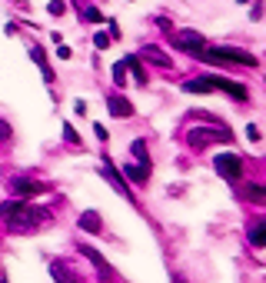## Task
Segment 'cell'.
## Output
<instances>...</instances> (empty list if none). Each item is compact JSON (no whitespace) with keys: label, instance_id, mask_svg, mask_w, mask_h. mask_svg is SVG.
Here are the masks:
<instances>
[{"label":"cell","instance_id":"cell-12","mask_svg":"<svg viewBox=\"0 0 266 283\" xmlns=\"http://www.w3.org/2000/svg\"><path fill=\"white\" fill-rule=\"evenodd\" d=\"M76 223H80V230H87V233H103V220H100L96 210H83Z\"/></svg>","mask_w":266,"mask_h":283},{"label":"cell","instance_id":"cell-10","mask_svg":"<svg viewBox=\"0 0 266 283\" xmlns=\"http://www.w3.org/2000/svg\"><path fill=\"white\" fill-rule=\"evenodd\" d=\"M50 273H54V280H57V283H83V280H80V273H76L70 263H63V260H50Z\"/></svg>","mask_w":266,"mask_h":283},{"label":"cell","instance_id":"cell-9","mask_svg":"<svg viewBox=\"0 0 266 283\" xmlns=\"http://www.w3.org/2000/svg\"><path fill=\"white\" fill-rule=\"evenodd\" d=\"M100 170H103V177L110 180V187H114L116 193H120V197H130V200H133V190L127 187V183H123V177L116 173V167L110 163V157H103V163H100Z\"/></svg>","mask_w":266,"mask_h":283},{"label":"cell","instance_id":"cell-16","mask_svg":"<svg viewBox=\"0 0 266 283\" xmlns=\"http://www.w3.org/2000/svg\"><path fill=\"white\" fill-rule=\"evenodd\" d=\"M30 57H34V60L40 63V70H43V80L50 83V80H54V70H50V63H47V57H43V50H40V47H30Z\"/></svg>","mask_w":266,"mask_h":283},{"label":"cell","instance_id":"cell-11","mask_svg":"<svg viewBox=\"0 0 266 283\" xmlns=\"http://www.w3.org/2000/svg\"><path fill=\"white\" fill-rule=\"evenodd\" d=\"M107 110L114 117H133V100H127L123 94H110L107 97Z\"/></svg>","mask_w":266,"mask_h":283},{"label":"cell","instance_id":"cell-25","mask_svg":"<svg viewBox=\"0 0 266 283\" xmlns=\"http://www.w3.org/2000/svg\"><path fill=\"white\" fill-rule=\"evenodd\" d=\"M247 137H249V140H260V127H256V123H249V127H247Z\"/></svg>","mask_w":266,"mask_h":283},{"label":"cell","instance_id":"cell-7","mask_svg":"<svg viewBox=\"0 0 266 283\" xmlns=\"http://www.w3.org/2000/svg\"><path fill=\"white\" fill-rule=\"evenodd\" d=\"M173 43H176L183 54H193V57H200L209 47L207 37H203V34H196V30H180V34H173Z\"/></svg>","mask_w":266,"mask_h":283},{"label":"cell","instance_id":"cell-13","mask_svg":"<svg viewBox=\"0 0 266 283\" xmlns=\"http://www.w3.org/2000/svg\"><path fill=\"white\" fill-rule=\"evenodd\" d=\"M80 253H83V257H87V260H90V263L96 266V273H100V280H107V277H110V266H107V260H103V257H100V253H96L94 246H80Z\"/></svg>","mask_w":266,"mask_h":283},{"label":"cell","instance_id":"cell-20","mask_svg":"<svg viewBox=\"0 0 266 283\" xmlns=\"http://www.w3.org/2000/svg\"><path fill=\"white\" fill-rule=\"evenodd\" d=\"M47 10H50L54 17H60V14L67 10V3H63V0H50V3H47Z\"/></svg>","mask_w":266,"mask_h":283},{"label":"cell","instance_id":"cell-19","mask_svg":"<svg viewBox=\"0 0 266 283\" xmlns=\"http://www.w3.org/2000/svg\"><path fill=\"white\" fill-rule=\"evenodd\" d=\"M247 197L253 200V203H263V200H266V190L263 187H247Z\"/></svg>","mask_w":266,"mask_h":283},{"label":"cell","instance_id":"cell-26","mask_svg":"<svg viewBox=\"0 0 266 283\" xmlns=\"http://www.w3.org/2000/svg\"><path fill=\"white\" fill-rule=\"evenodd\" d=\"M0 283H7V277H0Z\"/></svg>","mask_w":266,"mask_h":283},{"label":"cell","instance_id":"cell-18","mask_svg":"<svg viewBox=\"0 0 266 283\" xmlns=\"http://www.w3.org/2000/svg\"><path fill=\"white\" fill-rule=\"evenodd\" d=\"M114 83H116V87H123V83H127V67H123V60L114 67Z\"/></svg>","mask_w":266,"mask_h":283},{"label":"cell","instance_id":"cell-14","mask_svg":"<svg viewBox=\"0 0 266 283\" xmlns=\"http://www.w3.org/2000/svg\"><path fill=\"white\" fill-rule=\"evenodd\" d=\"M249 243H253V246H263L266 243V220H263V217H256V220L249 223Z\"/></svg>","mask_w":266,"mask_h":283},{"label":"cell","instance_id":"cell-5","mask_svg":"<svg viewBox=\"0 0 266 283\" xmlns=\"http://www.w3.org/2000/svg\"><path fill=\"white\" fill-rule=\"evenodd\" d=\"M229 143L233 140V133L223 127V123H216V127H187V143H190L193 150H203L207 143Z\"/></svg>","mask_w":266,"mask_h":283},{"label":"cell","instance_id":"cell-24","mask_svg":"<svg viewBox=\"0 0 266 283\" xmlns=\"http://www.w3.org/2000/svg\"><path fill=\"white\" fill-rule=\"evenodd\" d=\"M63 137H67V143H80V137H76L74 127H67V130H63Z\"/></svg>","mask_w":266,"mask_h":283},{"label":"cell","instance_id":"cell-21","mask_svg":"<svg viewBox=\"0 0 266 283\" xmlns=\"http://www.w3.org/2000/svg\"><path fill=\"white\" fill-rule=\"evenodd\" d=\"M83 14H87V17L94 20V23H100V20H103V14H100L96 7H83Z\"/></svg>","mask_w":266,"mask_h":283},{"label":"cell","instance_id":"cell-22","mask_svg":"<svg viewBox=\"0 0 266 283\" xmlns=\"http://www.w3.org/2000/svg\"><path fill=\"white\" fill-rule=\"evenodd\" d=\"M3 140H10V123H7V120H0V143H3Z\"/></svg>","mask_w":266,"mask_h":283},{"label":"cell","instance_id":"cell-2","mask_svg":"<svg viewBox=\"0 0 266 283\" xmlns=\"http://www.w3.org/2000/svg\"><path fill=\"white\" fill-rule=\"evenodd\" d=\"M183 90L187 94H207V90H223V94H229L233 100H247V87H240V83H233V80H223V77H196V80H187L183 83Z\"/></svg>","mask_w":266,"mask_h":283},{"label":"cell","instance_id":"cell-15","mask_svg":"<svg viewBox=\"0 0 266 283\" xmlns=\"http://www.w3.org/2000/svg\"><path fill=\"white\" fill-rule=\"evenodd\" d=\"M143 57H147L150 63H156V67H170V57L163 54L160 47H153V43H147V47H143Z\"/></svg>","mask_w":266,"mask_h":283},{"label":"cell","instance_id":"cell-8","mask_svg":"<svg viewBox=\"0 0 266 283\" xmlns=\"http://www.w3.org/2000/svg\"><path fill=\"white\" fill-rule=\"evenodd\" d=\"M10 190H14V197L17 200H27V197H37L47 190V183H37V180H27V177H17V180H10Z\"/></svg>","mask_w":266,"mask_h":283},{"label":"cell","instance_id":"cell-17","mask_svg":"<svg viewBox=\"0 0 266 283\" xmlns=\"http://www.w3.org/2000/svg\"><path fill=\"white\" fill-rule=\"evenodd\" d=\"M123 67L133 70V77H136V83H140V87L147 83V74H143V67H140V60H136V57H123Z\"/></svg>","mask_w":266,"mask_h":283},{"label":"cell","instance_id":"cell-23","mask_svg":"<svg viewBox=\"0 0 266 283\" xmlns=\"http://www.w3.org/2000/svg\"><path fill=\"white\" fill-rule=\"evenodd\" d=\"M94 43L100 47V50H103V47H110V37H107V34H96V37H94Z\"/></svg>","mask_w":266,"mask_h":283},{"label":"cell","instance_id":"cell-6","mask_svg":"<svg viewBox=\"0 0 266 283\" xmlns=\"http://www.w3.org/2000/svg\"><path fill=\"white\" fill-rule=\"evenodd\" d=\"M213 170L229 180V183H236L240 177H243V160H240V153H216L213 157Z\"/></svg>","mask_w":266,"mask_h":283},{"label":"cell","instance_id":"cell-1","mask_svg":"<svg viewBox=\"0 0 266 283\" xmlns=\"http://www.w3.org/2000/svg\"><path fill=\"white\" fill-rule=\"evenodd\" d=\"M0 217H3V223H7L10 233H30V230H37L40 223L50 220V213L43 207H30L27 200H7V203H0Z\"/></svg>","mask_w":266,"mask_h":283},{"label":"cell","instance_id":"cell-4","mask_svg":"<svg viewBox=\"0 0 266 283\" xmlns=\"http://www.w3.org/2000/svg\"><path fill=\"white\" fill-rule=\"evenodd\" d=\"M200 60H207V63H243V67H256V57L247 54V50H240V47H213L209 43L207 50L200 54Z\"/></svg>","mask_w":266,"mask_h":283},{"label":"cell","instance_id":"cell-3","mask_svg":"<svg viewBox=\"0 0 266 283\" xmlns=\"http://www.w3.org/2000/svg\"><path fill=\"white\" fill-rule=\"evenodd\" d=\"M150 157H147V143L143 140H133L130 143V163L123 167V177L136 183V187H143L147 180H150Z\"/></svg>","mask_w":266,"mask_h":283}]
</instances>
